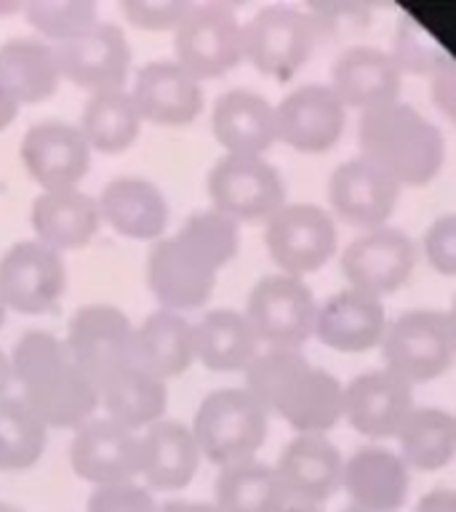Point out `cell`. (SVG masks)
Returning a JSON list of instances; mask_svg holds the SVG:
<instances>
[{"instance_id":"cell-1","label":"cell","mask_w":456,"mask_h":512,"mask_svg":"<svg viewBox=\"0 0 456 512\" xmlns=\"http://www.w3.org/2000/svg\"><path fill=\"white\" fill-rule=\"evenodd\" d=\"M358 144L360 155L387 171L400 187L427 184L446 160L443 131L403 99L360 112Z\"/></svg>"},{"instance_id":"cell-2","label":"cell","mask_w":456,"mask_h":512,"mask_svg":"<svg viewBox=\"0 0 456 512\" xmlns=\"http://www.w3.org/2000/svg\"><path fill=\"white\" fill-rule=\"evenodd\" d=\"M270 427V411L246 387H219L200 400L192 432L200 454L219 467L254 459Z\"/></svg>"},{"instance_id":"cell-3","label":"cell","mask_w":456,"mask_h":512,"mask_svg":"<svg viewBox=\"0 0 456 512\" xmlns=\"http://www.w3.org/2000/svg\"><path fill=\"white\" fill-rule=\"evenodd\" d=\"M384 366L411 384L443 374L456 358V331L446 310L414 307L387 320L382 336Z\"/></svg>"},{"instance_id":"cell-4","label":"cell","mask_w":456,"mask_h":512,"mask_svg":"<svg viewBox=\"0 0 456 512\" xmlns=\"http://www.w3.org/2000/svg\"><path fill=\"white\" fill-rule=\"evenodd\" d=\"M318 302L302 275L267 272L246 299V318L267 347H302L315 334Z\"/></svg>"},{"instance_id":"cell-5","label":"cell","mask_w":456,"mask_h":512,"mask_svg":"<svg viewBox=\"0 0 456 512\" xmlns=\"http://www.w3.org/2000/svg\"><path fill=\"white\" fill-rule=\"evenodd\" d=\"M206 187L216 211L232 216L238 224L267 222L286 203L283 174L264 155L224 152L208 171Z\"/></svg>"},{"instance_id":"cell-6","label":"cell","mask_w":456,"mask_h":512,"mask_svg":"<svg viewBox=\"0 0 456 512\" xmlns=\"http://www.w3.org/2000/svg\"><path fill=\"white\" fill-rule=\"evenodd\" d=\"M318 40V24L310 11L270 3L243 24V59L270 78H291Z\"/></svg>"},{"instance_id":"cell-7","label":"cell","mask_w":456,"mask_h":512,"mask_svg":"<svg viewBox=\"0 0 456 512\" xmlns=\"http://www.w3.org/2000/svg\"><path fill=\"white\" fill-rule=\"evenodd\" d=\"M174 48L195 78H219L243 59V24L224 3H192L174 30Z\"/></svg>"},{"instance_id":"cell-8","label":"cell","mask_w":456,"mask_h":512,"mask_svg":"<svg viewBox=\"0 0 456 512\" xmlns=\"http://www.w3.org/2000/svg\"><path fill=\"white\" fill-rule=\"evenodd\" d=\"M339 232L331 211L318 203H283L264 224V246L280 272L304 275L334 256Z\"/></svg>"},{"instance_id":"cell-9","label":"cell","mask_w":456,"mask_h":512,"mask_svg":"<svg viewBox=\"0 0 456 512\" xmlns=\"http://www.w3.org/2000/svg\"><path fill=\"white\" fill-rule=\"evenodd\" d=\"M416 243L403 227L376 224L358 232L344 246L342 270L350 286L368 294H390L411 278L416 267Z\"/></svg>"},{"instance_id":"cell-10","label":"cell","mask_w":456,"mask_h":512,"mask_svg":"<svg viewBox=\"0 0 456 512\" xmlns=\"http://www.w3.org/2000/svg\"><path fill=\"white\" fill-rule=\"evenodd\" d=\"M67 288V267L56 248L40 240H19L0 256V296L24 315L48 312Z\"/></svg>"},{"instance_id":"cell-11","label":"cell","mask_w":456,"mask_h":512,"mask_svg":"<svg viewBox=\"0 0 456 512\" xmlns=\"http://www.w3.org/2000/svg\"><path fill=\"white\" fill-rule=\"evenodd\" d=\"M70 464L78 478L94 486L128 483L142 475V432L131 430L110 416H91L75 430Z\"/></svg>"},{"instance_id":"cell-12","label":"cell","mask_w":456,"mask_h":512,"mask_svg":"<svg viewBox=\"0 0 456 512\" xmlns=\"http://www.w3.org/2000/svg\"><path fill=\"white\" fill-rule=\"evenodd\" d=\"M216 267L190 240L174 232L160 238L147 259V283L166 310H195L214 294Z\"/></svg>"},{"instance_id":"cell-13","label":"cell","mask_w":456,"mask_h":512,"mask_svg":"<svg viewBox=\"0 0 456 512\" xmlns=\"http://www.w3.org/2000/svg\"><path fill=\"white\" fill-rule=\"evenodd\" d=\"M64 342H67L70 358L99 387V382L107 379L112 371L131 363L134 326L128 323L123 310L112 304H83L70 318Z\"/></svg>"},{"instance_id":"cell-14","label":"cell","mask_w":456,"mask_h":512,"mask_svg":"<svg viewBox=\"0 0 456 512\" xmlns=\"http://www.w3.org/2000/svg\"><path fill=\"white\" fill-rule=\"evenodd\" d=\"M54 54L62 78L91 94L123 88L131 67L126 32L112 22H99L78 38L54 43Z\"/></svg>"},{"instance_id":"cell-15","label":"cell","mask_w":456,"mask_h":512,"mask_svg":"<svg viewBox=\"0 0 456 512\" xmlns=\"http://www.w3.org/2000/svg\"><path fill=\"white\" fill-rule=\"evenodd\" d=\"M278 139L299 152H326L339 142L347 107L328 83H302L275 104Z\"/></svg>"},{"instance_id":"cell-16","label":"cell","mask_w":456,"mask_h":512,"mask_svg":"<svg viewBox=\"0 0 456 512\" xmlns=\"http://www.w3.org/2000/svg\"><path fill=\"white\" fill-rule=\"evenodd\" d=\"M414 406V384L387 366L368 368L344 384V416L371 438L398 435Z\"/></svg>"},{"instance_id":"cell-17","label":"cell","mask_w":456,"mask_h":512,"mask_svg":"<svg viewBox=\"0 0 456 512\" xmlns=\"http://www.w3.org/2000/svg\"><path fill=\"white\" fill-rule=\"evenodd\" d=\"M275 470L286 488L288 502L323 504L342 486V448L326 432H296L280 448Z\"/></svg>"},{"instance_id":"cell-18","label":"cell","mask_w":456,"mask_h":512,"mask_svg":"<svg viewBox=\"0 0 456 512\" xmlns=\"http://www.w3.org/2000/svg\"><path fill=\"white\" fill-rule=\"evenodd\" d=\"M22 160L43 190L78 187L91 168V144L80 126L64 120H38L24 134Z\"/></svg>"},{"instance_id":"cell-19","label":"cell","mask_w":456,"mask_h":512,"mask_svg":"<svg viewBox=\"0 0 456 512\" xmlns=\"http://www.w3.org/2000/svg\"><path fill=\"white\" fill-rule=\"evenodd\" d=\"M22 398L46 427L78 430L99 406V387L70 355H64L22 382Z\"/></svg>"},{"instance_id":"cell-20","label":"cell","mask_w":456,"mask_h":512,"mask_svg":"<svg viewBox=\"0 0 456 512\" xmlns=\"http://www.w3.org/2000/svg\"><path fill=\"white\" fill-rule=\"evenodd\" d=\"M328 200L342 219L366 230L387 224L400 200V184L368 158L352 155L328 176Z\"/></svg>"},{"instance_id":"cell-21","label":"cell","mask_w":456,"mask_h":512,"mask_svg":"<svg viewBox=\"0 0 456 512\" xmlns=\"http://www.w3.org/2000/svg\"><path fill=\"white\" fill-rule=\"evenodd\" d=\"M403 70L387 48L371 43H350L336 54L331 64V83L344 107L360 112L400 99Z\"/></svg>"},{"instance_id":"cell-22","label":"cell","mask_w":456,"mask_h":512,"mask_svg":"<svg viewBox=\"0 0 456 512\" xmlns=\"http://www.w3.org/2000/svg\"><path fill=\"white\" fill-rule=\"evenodd\" d=\"M142 120L158 126H184L203 110V86L176 59H155L136 72L131 88Z\"/></svg>"},{"instance_id":"cell-23","label":"cell","mask_w":456,"mask_h":512,"mask_svg":"<svg viewBox=\"0 0 456 512\" xmlns=\"http://www.w3.org/2000/svg\"><path fill=\"white\" fill-rule=\"evenodd\" d=\"M387 320L382 296L347 286L318 304L315 336L334 350L360 352L382 342Z\"/></svg>"},{"instance_id":"cell-24","label":"cell","mask_w":456,"mask_h":512,"mask_svg":"<svg viewBox=\"0 0 456 512\" xmlns=\"http://www.w3.org/2000/svg\"><path fill=\"white\" fill-rule=\"evenodd\" d=\"M211 131L232 155H264L278 139L275 104L254 88H227L216 96Z\"/></svg>"},{"instance_id":"cell-25","label":"cell","mask_w":456,"mask_h":512,"mask_svg":"<svg viewBox=\"0 0 456 512\" xmlns=\"http://www.w3.org/2000/svg\"><path fill=\"white\" fill-rule=\"evenodd\" d=\"M342 486L350 494V502L374 507V510L395 512L408 499L411 475L408 464L392 448L358 446L344 459Z\"/></svg>"},{"instance_id":"cell-26","label":"cell","mask_w":456,"mask_h":512,"mask_svg":"<svg viewBox=\"0 0 456 512\" xmlns=\"http://www.w3.org/2000/svg\"><path fill=\"white\" fill-rule=\"evenodd\" d=\"M99 216L112 230L134 240L160 238L168 224L166 195L142 176H115L96 200Z\"/></svg>"},{"instance_id":"cell-27","label":"cell","mask_w":456,"mask_h":512,"mask_svg":"<svg viewBox=\"0 0 456 512\" xmlns=\"http://www.w3.org/2000/svg\"><path fill=\"white\" fill-rule=\"evenodd\" d=\"M200 446L192 427L179 419H158L142 432V478L158 491L190 486L200 467Z\"/></svg>"},{"instance_id":"cell-28","label":"cell","mask_w":456,"mask_h":512,"mask_svg":"<svg viewBox=\"0 0 456 512\" xmlns=\"http://www.w3.org/2000/svg\"><path fill=\"white\" fill-rule=\"evenodd\" d=\"M195 360V331L182 312L155 310L134 326L131 363L158 379H171L190 368Z\"/></svg>"},{"instance_id":"cell-29","label":"cell","mask_w":456,"mask_h":512,"mask_svg":"<svg viewBox=\"0 0 456 512\" xmlns=\"http://www.w3.org/2000/svg\"><path fill=\"white\" fill-rule=\"evenodd\" d=\"M99 206L78 187L43 190L32 200V227L40 243L67 251L86 246L99 230Z\"/></svg>"},{"instance_id":"cell-30","label":"cell","mask_w":456,"mask_h":512,"mask_svg":"<svg viewBox=\"0 0 456 512\" xmlns=\"http://www.w3.org/2000/svg\"><path fill=\"white\" fill-rule=\"evenodd\" d=\"M275 411L296 432H328L344 416V382L310 360L278 400Z\"/></svg>"},{"instance_id":"cell-31","label":"cell","mask_w":456,"mask_h":512,"mask_svg":"<svg viewBox=\"0 0 456 512\" xmlns=\"http://www.w3.org/2000/svg\"><path fill=\"white\" fill-rule=\"evenodd\" d=\"M192 331L195 358L211 371H246L259 352V336L246 312L216 307L208 310L198 323H192Z\"/></svg>"},{"instance_id":"cell-32","label":"cell","mask_w":456,"mask_h":512,"mask_svg":"<svg viewBox=\"0 0 456 512\" xmlns=\"http://www.w3.org/2000/svg\"><path fill=\"white\" fill-rule=\"evenodd\" d=\"M99 403L107 408L110 419L126 424L131 430L150 427L166 414L168 387L150 371L126 363L99 382Z\"/></svg>"},{"instance_id":"cell-33","label":"cell","mask_w":456,"mask_h":512,"mask_svg":"<svg viewBox=\"0 0 456 512\" xmlns=\"http://www.w3.org/2000/svg\"><path fill=\"white\" fill-rule=\"evenodd\" d=\"M214 504L222 512H283L288 494L275 464L262 459L227 464L216 475Z\"/></svg>"},{"instance_id":"cell-34","label":"cell","mask_w":456,"mask_h":512,"mask_svg":"<svg viewBox=\"0 0 456 512\" xmlns=\"http://www.w3.org/2000/svg\"><path fill=\"white\" fill-rule=\"evenodd\" d=\"M0 80L22 104L48 99L62 80L54 46L38 38H11L0 43Z\"/></svg>"},{"instance_id":"cell-35","label":"cell","mask_w":456,"mask_h":512,"mask_svg":"<svg viewBox=\"0 0 456 512\" xmlns=\"http://www.w3.org/2000/svg\"><path fill=\"white\" fill-rule=\"evenodd\" d=\"M400 456L416 470H438L456 454V416L440 406H414L398 430Z\"/></svg>"},{"instance_id":"cell-36","label":"cell","mask_w":456,"mask_h":512,"mask_svg":"<svg viewBox=\"0 0 456 512\" xmlns=\"http://www.w3.org/2000/svg\"><path fill=\"white\" fill-rule=\"evenodd\" d=\"M139 126H142V115L126 88L96 91L88 96L80 115V131L91 144V150L110 152V155L128 150L139 136Z\"/></svg>"},{"instance_id":"cell-37","label":"cell","mask_w":456,"mask_h":512,"mask_svg":"<svg viewBox=\"0 0 456 512\" xmlns=\"http://www.w3.org/2000/svg\"><path fill=\"white\" fill-rule=\"evenodd\" d=\"M48 443V427L24 398H0V470H30Z\"/></svg>"},{"instance_id":"cell-38","label":"cell","mask_w":456,"mask_h":512,"mask_svg":"<svg viewBox=\"0 0 456 512\" xmlns=\"http://www.w3.org/2000/svg\"><path fill=\"white\" fill-rule=\"evenodd\" d=\"M24 16L43 38L64 43L99 24L94 0H27Z\"/></svg>"},{"instance_id":"cell-39","label":"cell","mask_w":456,"mask_h":512,"mask_svg":"<svg viewBox=\"0 0 456 512\" xmlns=\"http://www.w3.org/2000/svg\"><path fill=\"white\" fill-rule=\"evenodd\" d=\"M179 235L187 238L200 254H206L216 267H224L240 248V227L232 216L211 208L192 211L179 227Z\"/></svg>"},{"instance_id":"cell-40","label":"cell","mask_w":456,"mask_h":512,"mask_svg":"<svg viewBox=\"0 0 456 512\" xmlns=\"http://www.w3.org/2000/svg\"><path fill=\"white\" fill-rule=\"evenodd\" d=\"M392 59L398 62L403 72H422L430 75L443 56L448 54L446 48L440 46V40L424 27L414 16H403V22L398 24V30L392 35Z\"/></svg>"},{"instance_id":"cell-41","label":"cell","mask_w":456,"mask_h":512,"mask_svg":"<svg viewBox=\"0 0 456 512\" xmlns=\"http://www.w3.org/2000/svg\"><path fill=\"white\" fill-rule=\"evenodd\" d=\"M64 355H70L64 339H59L51 331H43V328H30V331H24L16 339L14 350L8 355V360H11V376L22 384L46 366L64 358Z\"/></svg>"},{"instance_id":"cell-42","label":"cell","mask_w":456,"mask_h":512,"mask_svg":"<svg viewBox=\"0 0 456 512\" xmlns=\"http://www.w3.org/2000/svg\"><path fill=\"white\" fill-rule=\"evenodd\" d=\"M86 512H158V502L150 488L128 480L96 486L88 496Z\"/></svg>"},{"instance_id":"cell-43","label":"cell","mask_w":456,"mask_h":512,"mask_svg":"<svg viewBox=\"0 0 456 512\" xmlns=\"http://www.w3.org/2000/svg\"><path fill=\"white\" fill-rule=\"evenodd\" d=\"M190 6V0H123L120 11L139 30H176Z\"/></svg>"},{"instance_id":"cell-44","label":"cell","mask_w":456,"mask_h":512,"mask_svg":"<svg viewBox=\"0 0 456 512\" xmlns=\"http://www.w3.org/2000/svg\"><path fill=\"white\" fill-rule=\"evenodd\" d=\"M427 262L443 275H456V211L438 214L422 235Z\"/></svg>"},{"instance_id":"cell-45","label":"cell","mask_w":456,"mask_h":512,"mask_svg":"<svg viewBox=\"0 0 456 512\" xmlns=\"http://www.w3.org/2000/svg\"><path fill=\"white\" fill-rule=\"evenodd\" d=\"M430 96L435 107L456 126V56L446 54L430 72Z\"/></svg>"},{"instance_id":"cell-46","label":"cell","mask_w":456,"mask_h":512,"mask_svg":"<svg viewBox=\"0 0 456 512\" xmlns=\"http://www.w3.org/2000/svg\"><path fill=\"white\" fill-rule=\"evenodd\" d=\"M414 512H456V488H430L427 494L419 496Z\"/></svg>"},{"instance_id":"cell-47","label":"cell","mask_w":456,"mask_h":512,"mask_svg":"<svg viewBox=\"0 0 456 512\" xmlns=\"http://www.w3.org/2000/svg\"><path fill=\"white\" fill-rule=\"evenodd\" d=\"M19 107H22V102L16 99L11 88L0 80V131H6V128L14 123Z\"/></svg>"},{"instance_id":"cell-48","label":"cell","mask_w":456,"mask_h":512,"mask_svg":"<svg viewBox=\"0 0 456 512\" xmlns=\"http://www.w3.org/2000/svg\"><path fill=\"white\" fill-rule=\"evenodd\" d=\"M158 512H222L214 502H192V499H171L158 504Z\"/></svg>"},{"instance_id":"cell-49","label":"cell","mask_w":456,"mask_h":512,"mask_svg":"<svg viewBox=\"0 0 456 512\" xmlns=\"http://www.w3.org/2000/svg\"><path fill=\"white\" fill-rule=\"evenodd\" d=\"M8 382H11V360L3 350H0V398H6Z\"/></svg>"},{"instance_id":"cell-50","label":"cell","mask_w":456,"mask_h":512,"mask_svg":"<svg viewBox=\"0 0 456 512\" xmlns=\"http://www.w3.org/2000/svg\"><path fill=\"white\" fill-rule=\"evenodd\" d=\"M283 512H323L318 504H299V502H288Z\"/></svg>"},{"instance_id":"cell-51","label":"cell","mask_w":456,"mask_h":512,"mask_svg":"<svg viewBox=\"0 0 456 512\" xmlns=\"http://www.w3.org/2000/svg\"><path fill=\"white\" fill-rule=\"evenodd\" d=\"M342 512H384V510H374V507H363V504L350 502V504H347V507H344Z\"/></svg>"},{"instance_id":"cell-52","label":"cell","mask_w":456,"mask_h":512,"mask_svg":"<svg viewBox=\"0 0 456 512\" xmlns=\"http://www.w3.org/2000/svg\"><path fill=\"white\" fill-rule=\"evenodd\" d=\"M24 8L22 3H0V14H11V11H19Z\"/></svg>"},{"instance_id":"cell-53","label":"cell","mask_w":456,"mask_h":512,"mask_svg":"<svg viewBox=\"0 0 456 512\" xmlns=\"http://www.w3.org/2000/svg\"><path fill=\"white\" fill-rule=\"evenodd\" d=\"M448 318H451V326H454V331H456V294H454V299H451V304H448Z\"/></svg>"},{"instance_id":"cell-54","label":"cell","mask_w":456,"mask_h":512,"mask_svg":"<svg viewBox=\"0 0 456 512\" xmlns=\"http://www.w3.org/2000/svg\"><path fill=\"white\" fill-rule=\"evenodd\" d=\"M0 512H24L22 507H16V504L11 502H0Z\"/></svg>"},{"instance_id":"cell-55","label":"cell","mask_w":456,"mask_h":512,"mask_svg":"<svg viewBox=\"0 0 456 512\" xmlns=\"http://www.w3.org/2000/svg\"><path fill=\"white\" fill-rule=\"evenodd\" d=\"M6 302H3V296H0V328H3V323H6Z\"/></svg>"},{"instance_id":"cell-56","label":"cell","mask_w":456,"mask_h":512,"mask_svg":"<svg viewBox=\"0 0 456 512\" xmlns=\"http://www.w3.org/2000/svg\"><path fill=\"white\" fill-rule=\"evenodd\" d=\"M454 416H456V414H454Z\"/></svg>"}]
</instances>
